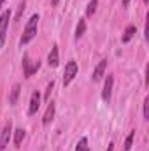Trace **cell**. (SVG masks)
I'll return each mask as SVG.
<instances>
[{
	"mask_svg": "<svg viewBox=\"0 0 149 151\" xmlns=\"http://www.w3.org/2000/svg\"><path fill=\"white\" fill-rule=\"evenodd\" d=\"M97 5H98V0H90V4L86 7V16H93L97 11Z\"/></svg>",
	"mask_w": 149,
	"mask_h": 151,
	"instance_id": "cell-15",
	"label": "cell"
},
{
	"mask_svg": "<svg viewBox=\"0 0 149 151\" xmlns=\"http://www.w3.org/2000/svg\"><path fill=\"white\" fill-rule=\"evenodd\" d=\"M53 116H54V104L51 102V104L47 106V109H46V114H44V118H42V123H44V125H49V123L53 121Z\"/></svg>",
	"mask_w": 149,
	"mask_h": 151,
	"instance_id": "cell-10",
	"label": "cell"
},
{
	"mask_svg": "<svg viewBox=\"0 0 149 151\" xmlns=\"http://www.w3.org/2000/svg\"><path fill=\"white\" fill-rule=\"evenodd\" d=\"M107 151H114V142H111V144L107 146Z\"/></svg>",
	"mask_w": 149,
	"mask_h": 151,
	"instance_id": "cell-21",
	"label": "cell"
},
{
	"mask_svg": "<svg viewBox=\"0 0 149 151\" xmlns=\"http://www.w3.org/2000/svg\"><path fill=\"white\" fill-rule=\"evenodd\" d=\"M2 4H4V0H0V7H2Z\"/></svg>",
	"mask_w": 149,
	"mask_h": 151,
	"instance_id": "cell-24",
	"label": "cell"
},
{
	"mask_svg": "<svg viewBox=\"0 0 149 151\" xmlns=\"http://www.w3.org/2000/svg\"><path fill=\"white\" fill-rule=\"evenodd\" d=\"M9 137H11V123H7L5 128H4V132H2V137H0V150H5V148H7Z\"/></svg>",
	"mask_w": 149,
	"mask_h": 151,
	"instance_id": "cell-9",
	"label": "cell"
},
{
	"mask_svg": "<svg viewBox=\"0 0 149 151\" xmlns=\"http://www.w3.org/2000/svg\"><path fill=\"white\" fill-rule=\"evenodd\" d=\"M53 86H54V83H53V81H51V83H49V84H47V90H46V100H47V99H49V95H51V90H53Z\"/></svg>",
	"mask_w": 149,
	"mask_h": 151,
	"instance_id": "cell-20",
	"label": "cell"
},
{
	"mask_svg": "<svg viewBox=\"0 0 149 151\" xmlns=\"http://www.w3.org/2000/svg\"><path fill=\"white\" fill-rule=\"evenodd\" d=\"M19 84H14V88H12V91H11V99H9V102L12 104V106H16V102H18V97H19Z\"/></svg>",
	"mask_w": 149,
	"mask_h": 151,
	"instance_id": "cell-14",
	"label": "cell"
},
{
	"mask_svg": "<svg viewBox=\"0 0 149 151\" xmlns=\"http://www.w3.org/2000/svg\"><path fill=\"white\" fill-rule=\"evenodd\" d=\"M39 67H40V62H32L30 58H28V55H25V58H23V69H25V76L27 77H30L32 74H35L39 70Z\"/></svg>",
	"mask_w": 149,
	"mask_h": 151,
	"instance_id": "cell-4",
	"label": "cell"
},
{
	"mask_svg": "<svg viewBox=\"0 0 149 151\" xmlns=\"http://www.w3.org/2000/svg\"><path fill=\"white\" fill-rule=\"evenodd\" d=\"M23 11H25V2H23V4H19V7H18V14H16V19H19V18H21Z\"/></svg>",
	"mask_w": 149,
	"mask_h": 151,
	"instance_id": "cell-19",
	"label": "cell"
},
{
	"mask_svg": "<svg viewBox=\"0 0 149 151\" xmlns=\"http://www.w3.org/2000/svg\"><path fill=\"white\" fill-rule=\"evenodd\" d=\"M148 104H149V99L144 100V119H149V111H148Z\"/></svg>",
	"mask_w": 149,
	"mask_h": 151,
	"instance_id": "cell-18",
	"label": "cell"
},
{
	"mask_svg": "<svg viewBox=\"0 0 149 151\" xmlns=\"http://www.w3.org/2000/svg\"><path fill=\"white\" fill-rule=\"evenodd\" d=\"M58 62H60L58 46H53V47H51V53L47 55V63H49V67H58Z\"/></svg>",
	"mask_w": 149,
	"mask_h": 151,
	"instance_id": "cell-8",
	"label": "cell"
},
{
	"mask_svg": "<svg viewBox=\"0 0 149 151\" xmlns=\"http://www.w3.org/2000/svg\"><path fill=\"white\" fill-rule=\"evenodd\" d=\"M23 139H25V130H23V128H18V130L14 132V144L19 148L21 142H23Z\"/></svg>",
	"mask_w": 149,
	"mask_h": 151,
	"instance_id": "cell-13",
	"label": "cell"
},
{
	"mask_svg": "<svg viewBox=\"0 0 149 151\" xmlns=\"http://www.w3.org/2000/svg\"><path fill=\"white\" fill-rule=\"evenodd\" d=\"M112 84H114V77L109 74V76H107V79H105V84H104V91H102V99H104L105 102H109V100H111Z\"/></svg>",
	"mask_w": 149,
	"mask_h": 151,
	"instance_id": "cell-5",
	"label": "cell"
},
{
	"mask_svg": "<svg viewBox=\"0 0 149 151\" xmlns=\"http://www.w3.org/2000/svg\"><path fill=\"white\" fill-rule=\"evenodd\" d=\"M77 70H79L77 63H75L74 60H70L67 63V67H65V72H63V86H67V84L72 83V79L77 76Z\"/></svg>",
	"mask_w": 149,
	"mask_h": 151,
	"instance_id": "cell-2",
	"label": "cell"
},
{
	"mask_svg": "<svg viewBox=\"0 0 149 151\" xmlns=\"http://www.w3.org/2000/svg\"><path fill=\"white\" fill-rule=\"evenodd\" d=\"M128 4H130V0H123V5H125V7H126Z\"/></svg>",
	"mask_w": 149,
	"mask_h": 151,
	"instance_id": "cell-22",
	"label": "cell"
},
{
	"mask_svg": "<svg viewBox=\"0 0 149 151\" xmlns=\"http://www.w3.org/2000/svg\"><path fill=\"white\" fill-rule=\"evenodd\" d=\"M37 25H39V16H37V14H34V16L28 19L27 27H25L23 37H21V44H27V42H30L32 39L37 35Z\"/></svg>",
	"mask_w": 149,
	"mask_h": 151,
	"instance_id": "cell-1",
	"label": "cell"
},
{
	"mask_svg": "<svg viewBox=\"0 0 149 151\" xmlns=\"http://www.w3.org/2000/svg\"><path fill=\"white\" fill-rule=\"evenodd\" d=\"M133 137H135V130H132V132L128 134V137H126V141H125V151H130L132 144H133Z\"/></svg>",
	"mask_w": 149,
	"mask_h": 151,
	"instance_id": "cell-17",
	"label": "cell"
},
{
	"mask_svg": "<svg viewBox=\"0 0 149 151\" xmlns=\"http://www.w3.org/2000/svg\"><path fill=\"white\" fill-rule=\"evenodd\" d=\"M144 2H146V4H148V2H149V0H144Z\"/></svg>",
	"mask_w": 149,
	"mask_h": 151,
	"instance_id": "cell-25",
	"label": "cell"
},
{
	"mask_svg": "<svg viewBox=\"0 0 149 151\" xmlns=\"http://www.w3.org/2000/svg\"><path fill=\"white\" fill-rule=\"evenodd\" d=\"M9 19H11V12H9V11H5V12L0 16V47H2V46H4V42H5V34H7Z\"/></svg>",
	"mask_w": 149,
	"mask_h": 151,
	"instance_id": "cell-3",
	"label": "cell"
},
{
	"mask_svg": "<svg viewBox=\"0 0 149 151\" xmlns=\"http://www.w3.org/2000/svg\"><path fill=\"white\" fill-rule=\"evenodd\" d=\"M40 107V93L34 91L32 93V99H30V107H28V114H35Z\"/></svg>",
	"mask_w": 149,
	"mask_h": 151,
	"instance_id": "cell-6",
	"label": "cell"
},
{
	"mask_svg": "<svg viewBox=\"0 0 149 151\" xmlns=\"http://www.w3.org/2000/svg\"><path fill=\"white\" fill-rule=\"evenodd\" d=\"M84 32H86V21L81 18V19H79V23H77V28H75V39L79 40V39L82 37V34H84Z\"/></svg>",
	"mask_w": 149,
	"mask_h": 151,
	"instance_id": "cell-12",
	"label": "cell"
},
{
	"mask_svg": "<svg viewBox=\"0 0 149 151\" xmlns=\"http://www.w3.org/2000/svg\"><path fill=\"white\" fill-rule=\"evenodd\" d=\"M135 32H137V28L133 27V25H130V27H126V30H125V34H123V37H121V40L126 44V42H130L132 40V37L135 35Z\"/></svg>",
	"mask_w": 149,
	"mask_h": 151,
	"instance_id": "cell-11",
	"label": "cell"
},
{
	"mask_svg": "<svg viewBox=\"0 0 149 151\" xmlns=\"http://www.w3.org/2000/svg\"><path fill=\"white\" fill-rule=\"evenodd\" d=\"M51 2H53V4H54V5H56V4H58V2H60V0H51Z\"/></svg>",
	"mask_w": 149,
	"mask_h": 151,
	"instance_id": "cell-23",
	"label": "cell"
},
{
	"mask_svg": "<svg viewBox=\"0 0 149 151\" xmlns=\"http://www.w3.org/2000/svg\"><path fill=\"white\" fill-rule=\"evenodd\" d=\"M75 151H90V146H88V139H86V137H82V139L77 142V146H75Z\"/></svg>",
	"mask_w": 149,
	"mask_h": 151,
	"instance_id": "cell-16",
	"label": "cell"
},
{
	"mask_svg": "<svg viewBox=\"0 0 149 151\" xmlns=\"http://www.w3.org/2000/svg\"><path fill=\"white\" fill-rule=\"evenodd\" d=\"M105 69H107V60H102V62L97 65L95 72H93V81H95V83H98V81L104 77V74H105Z\"/></svg>",
	"mask_w": 149,
	"mask_h": 151,
	"instance_id": "cell-7",
	"label": "cell"
}]
</instances>
